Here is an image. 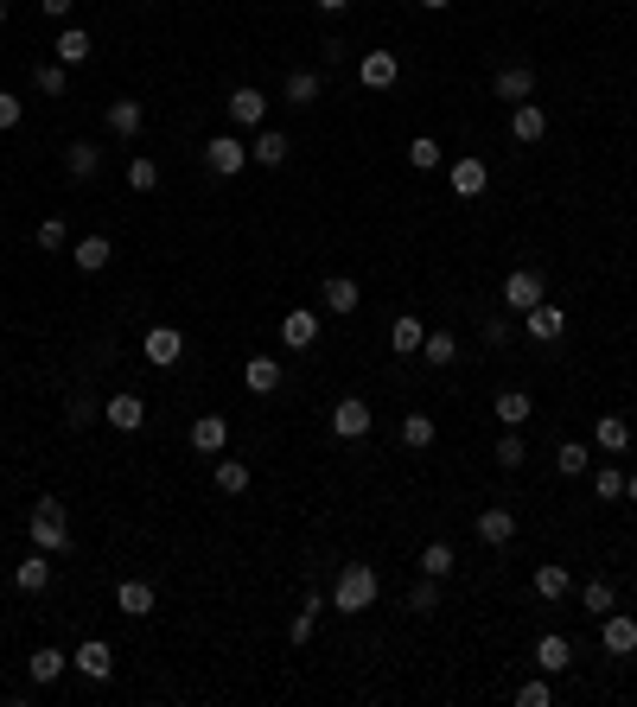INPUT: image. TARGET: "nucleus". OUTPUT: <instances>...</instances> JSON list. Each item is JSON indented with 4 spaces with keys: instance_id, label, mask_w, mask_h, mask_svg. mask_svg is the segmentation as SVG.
I'll return each mask as SVG.
<instances>
[{
    "instance_id": "nucleus-5",
    "label": "nucleus",
    "mask_w": 637,
    "mask_h": 707,
    "mask_svg": "<svg viewBox=\"0 0 637 707\" xmlns=\"http://www.w3.org/2000/svg\"><path fill=\"white\" fill-rule=\"evenodd\" d=\"M446 185H453V198H485L491 166L478 160V153H466V160H453V166H446Z\"/></svg>"
},
{
    "instance_id": "nucleus-2",
    "label": "nucleus",
    "mask_w": 637,
    "mask_h": 707,
    "mask_svg": "<svg viewBox=\"0 0 637 707\" xmlns=\"http://www.w3.org/2000/svg\"><path fill=\"white\" fill-rule=\"evenodd\" d=\"M32 548H45V555H64V548H71V516H64L58 497H39V504H32Z\"/></svg>"
},
{
    "instance_id": "nucleus-4",
    "label": "nucleus",
    "mask_w": 637,
    "mask_h": 707,
    "mask_svg": "<svg viewBox=\"0 0 637 707\" xmlns=\"http://www.w3.org/2000/svg\"><path fill=\"white\" fill-rule=\"evenodd\" d=\"M204 166H211L217 179H236V172L249 166V147L236 141V134H211V147H204Z\"/></svg>"
},
{
    "instance_id": "nucleus-53",
    "label": "nucleus",
    "mask_w": 637,
    "mask_h": 707,
    "mask_svg": "<svg viewBox=\"0 0 637 707\" xmlns=\"http://www.w3.org/2000/svg\"><path fill=\"white\" fill-rule=\"evenodd\" d=\"M344 7H351V0H319V13H344Z\"/></svg>"
},
{
    "instance_id": "nucleus-43",
    "label": "nucleus",
    "mask_w": 637,
    "mask_h": 707,
    "mask_svg": "<svg viewBox=\"0 0 637 707\" xmlns=\"http://www.w3.org/2000/svg\"><path fill=\"white\" fill-rule=\"evenodd\" d=\"M421 574L446 580V574H453V548H446V542H427V548H421Z\"/></svg>"
},
{
    "instance_id": "nucleus-6",
    "label": "nucleus",
    "mask_w": 637,
    "mask_h": 707,
    "mask_svg": "<svg viewBox=\"0 0 637 707\" xmlns=\"http://www.w3.org/2000/svg\"><path fill=\"white\" fill-rule=\"evenodd\" d=\"M71 669H77L83 682H109V676H115V650L102 644V637H83L77 657H71Z\"/></svg>"
},
{
    "instance_id": "nucleus-44",
    "label": "nucleus",
    "mask_w": 637,
    "mask_h": 707,
    "mask_svg": "<svg viewBox=\"0 0 637 707\" xmlns=\"http://www.w3.org/2000/svg\"><path fill=\"white\" fill-rule=\"evenodd\" d=\"M128 185H134V192H153V185H160V166H153L147 153H134V160H128Z\"/></svg>"
},
{
    "instance_id": "nucleus-9",
    "label": "nucleus",
    "mask_w": 637,
    "mask_h": 707,
    "mask_svg": "<svg viewBox=\"0 0 637 707\" xmlns=\"http://www.w3.org/2000/svg\"><path fill=\"white\" fill-rule=\"evenodd\" d=\"M223 109H230V122H236V128H268V96L255 90V83L230 90V102H223Z\"/></svg>"
},
{
    "instance_id": "nucleus-11",
    "label": "nucleus",
    "mask_w": 637,
    "mask_h": 707,
    "mask_svg": "<svg viewBox=\"0 0 637 707\" xmlns=\"http://www.w3.org/2000/svg\"><path fill=\"white\" fill-rule=\"evenodd\" d=\"M102 421L115 427V434H134V427L147 421V402L134 389H122V395H109V402H102Z\"/></svg>"
},
{
    "instance_id": "nucleus-21",
    "label": "nucleus",
    "mask_w": 637,
    "mask_h": 707,
    "mask_svg": "<svg viewBox=\"0 0 637 707\" xmlns=\"http://www.w3.org/2000/svg\"><path fill=\"white\" fill-rule=\"evenodd\" d=\"M71 262H77L83 274H102V268L115 262V243H109V236H83V243L71 249Z\"/></svg>"
},
{
    "instance_id": "nucleus-39",
    "label": "nucleus",
    "mask_w": 637,
    "mask_h": 707,
    "mask_svg": "<svg viewBox=\"0 0 637 707\" xmlns=\"http://www.w3.org/2000/svg\"><path fill=\"white\" fill-rule=\"evenodd\" d=\"M587 465H593L587 446H580V440H561V453H555V472H561V478H580Z\"/></svg>"
},
{
    "instance_id": "nucleus-51",
    "label": "nucleus",
    "mask_w": 637,
    "mask_h": 707,
    "mask_svg": "<svg viewBox=\"0 0 637 707\" xmlns=\"http://www.w3.org/2000/svg\"><path fill=\"white\" fill-rule=\"evenodd\" d=\"M39 249H64V223H58V217L39 223Z\"/></svg>"
},
{
    "instance_id": "nucleus-31",
    "label": "nucleus",
    "mask_w": 637,
    "mask_h": 707,
    "mask_svg": "<svg viewBox=\"0 0 637 707\" xmlns=\"http://www.w3.org/2000/svg\"><path fill=\"white\" fill-rule=\"evenodd\" d=\"M593 440H599V453H625V446H631V421L625 415H599Z\"/></svg>"
},
{
    "instance_id": "nucleus-8",
    "label": "nucleus",
    "mask_w": 637,
    "mask_h": 707,
    "mask_svg": "<svg viewBox=\"0 0 637 707\" xmlns=\"http://www.w3.org/2000/svg\"><path fill=\"white\" fill-rule=\"evenodd\" d=\"M141 351H147V364H153V370H172V364L185 357V332H179V325H153Z\"/></svg>"
},
{
    "instance_id": "nucleus-12",
    "label": "nucleus",
    "mask_w": 637,
    "mask_h": 707,
    "mask_svg": "<svg viewBox=\"0 0 637 707\" xmlns=\"http://www.w3.org/2000/svg\"><path fill=\"white\" fill-rule=\"evenodd\" d=\"M370 421H376V415H370V402H357V395H344V402L332 408V434H338V440H364V434H370Z\"/></svg>"
},
{
    "instance_id": "nucleus-23",
    "label": "nucleus",
    "mask_w": 637,
    "mask_h": 707,
    "mask_svg": "<svg viewBox=\"0 0 637 707\" xmlns=\"http://www.w3.org/2000/svg\"><path fill=\"white\" fill-rule=\"evenodd\" d=\"M51 51H58V64H64V71H77V64L90 58L96 45H90V32H83V26H64V32H58V45H51Z\"/></svg>"
},
{
    "instance_id": "nucleus-19",
    "label": "nucleus",
    "mask_w": 637,
    "mask_h": 707,
    "mask_svg": "<svg viewBox=\"0 0 637 707\" xmlns=\"http://www.w3.org/2000/svg\"><path fill=\"white\" fill-rule=\"evenodd\" d=\"M192 446L217 459L223 446H230V421H223V415H198V421H192Z\"/></svg>"
},
{
    "instance_id": "nucleus-10",
    "label": "nucleus",
    "mask_w": 637,
    "mask_h": 707,
    "mask_svg": "<svg viewBox=\"0 0 637 707\" xmlns=\"http://www.w3.org/2000/svg\"><path fill=\"white\" fill-rule=\"evenodd\" d=\"M542 134H548L542 102H510V141H516V147H536Z\"/></svg>"
},
{
    "instance_id": "nucleus-18",
    "label": "nucleus",
    "mask_w": 637,
    "mask_h": 707,
    "mask_svg": "<svg viewBox=\"0 0 637 707\" xmlns=\"http://www.w3.org/2000/svg\"><path fill=\"white\" fill-rule=\"evenodd\" d=\"M319 300H325V313L351 319V313H357V300H364V293H357V281H351V274H332V281L319 287Z\"/></svg>"
},
{
    "instance_id": "nucleus-36",
    "label": "nucleus",
    "mask_w": 637,
    "mask_h": 707,
    "mask_svg": "<svg viewBox=\"0 0 637 707\" xmlns=\"http://www.w3.org/2000/svg\"><path fill=\"white\" fill-rule=\"evenodd\" d=\"M440 440V427H434V415H408L402 421V446H415V453H427V446Z\"/></svg>"
},
{
    "instance_id": "nucleus-40",
    "label": "nucleus",
    "mask_w": 637,
    "mask_h": 707,
    "mask_svg": "<svg viewBox=\"0 0 637 707\" xmlns=\"http://www.w3.org/2000/svg\"><path fill=\"white\" fill-rule=\"evenodd\" d=\"M440 160H446V153H440L434 134H415V141H408V166H415V172H434Z\"/></svg>"
},
{
    "instance_id": "nucleus-54",
    "label": "nucleus",
    "mask_w": 637,
    "mask_h": 707,
    "mask_svg": "<svg viewBox=\"0 0 637 707\" xmlns=\"http://www.w3.org/2000/svg\"><path fill=\"white\" fill-rule=\"evenodd\" d=\"M625 497H631V504H637V472H625Z\"/></svg>"
},
{
    "instance_id": "nucleus-16",
    "label": "nucleus",
    "mask_w": 637,
    "mask_h": 707,
    "mask_svg": "<svg viewBox=\"0 0 637 707\" xmlns=\"http://www.w3.org/2000/svg\"><path fill=\"white\" fill-rule=\"evenodd\" d=\"M313 338H319V313H313V306H294V313L281 319V344H287V351H306Z\"/></svg>"
},
{
    "instance_id": "nucleus-22",
    "label": "nucleus",
    "mask_w": 637,
    "mask_h": 707,
    "mask_svg": "<svg viewBox=\"0 0 637 707\" xmlns=\"http://www.w3.org/2000/svg\"><path fill=\"white\" fill-rule=\"evenodd\" d=\"M13 586H20V593H45V586H51L45 548H39V555H26V561H13Z\"/></svg>"
},
{
    "instance_id": "nucleus-37",
    "label": "nucleus",
    "mask_w": 637,
    "mask_h": 707,
    "mask_svg": "<svg viewBox=\"0 0 637 707\" xmlns=\"http://www.w3.org/2000/svg\"><path fill=\"white\" fill-rule=\"evenodd\" d=\"M593 497H599V504H618V497H625V465H599V472H593Z\"/></svg>"
},
{
    "instance_id": "nucleus-29",
    "label": "nucleus",
    "mask_w": 637,
    "mask_h": 707,
    "mask_svg": "<svg viewBox=\"0 0 637 707\" xmlns=\"http://www.w3.org/2000/svg\"><path fill=\"white\" fill-rule=\"evenodd\" d=\"M141 122H147V109L141 102H109V134H122V141H134V134H141Z\"/></svg>"
},
{
    "instance_id": "nucleus-38",
    "label": "nucleus",
    "mask_w": 637,
    "mask_h": 707,
    "mask_svg": "<svg viewBox=\"0 0 637 707\" xmlns=\"http://www.w3.org/2000/svg\"><path fill=\"white\" fill-rule=\"evenodd\" d=\"M580 606H587L593 618H606V612L618 606V593H612V580H587V586H580Z\"/></svg>"
},
{
    "instance_id": "nucleus-27",
    "label": "nucleus",
    "mask_w": 637,
    "mask_h": 707,
    "mask_svg": "<svg viewBox=\"0 0 637 707\" xmlns=\"http://www.w3.org/2000/svg\"><path fill=\"white\" fill-rule=\"evenodd\" d=\"M243 383H249L255 395H274V389H281V357H249V364H243Z\"/></svg>"
},
{
    "instance_id": "nucleus-47",
    "label": "nucleus",
    "mask_w": 637,
    "mask_h": 707,
    "mask_svg": "<svg viewBox=\"0 0 637 707\" xmlns=\"http://www.w3.org/2000/svg\"><path fill=\"white\" fill-rule=\"evenodd\" d=\"M529 453H523V434H516V427H510V434L504 440H497V465H504V472H516V465H523Z\"/></svg>"
},
{
    "instance_id": "nucleus-33",
    "label": "nucleus",
    "mask_w": 637,
    "mask_h": 707,
    "mask_svg": "<svg viewBox=\"0 0 637 707\" xmlns=\"http://www.w3.org/2000/svg\"><path fill=\"white\" fill-rule=\"evenodd\" d=\"M453 357H459V338H453V332H427V338H421V364L446 370V364H453Z\"/></svg>"
},
{
    "instance_id": "nucleus-3",
    "label": "nucleus",
    "mask_w": 637,
    "mask_h": 707,
    "mask_svg": "<svg viewBox=\"0 0 637 707\" xmlns=\"http://www.w3.org/2000/svg\"><path fill=\"white\" fill-rule=\"evenodd\" d=\"M542 293H548V281H542L536 268H510V274H504V306H510L516 319H523L529 306H542Z\"/></svg>"
},
{
    "instance_id": "nucleus-15",
    "label": "nucleus",
    "mask_w": 637,
    "mask_h": 707,
    "mask_svg": "<svg viewBox=\"0 0 637 707\" xmlns=\"http://www.w3.org/2000/svg\"><path fill=\"white\" fill-rule=\"evenodd\" d=\"M523 332L536 338V344H555V338L567 332V313H561V306H548V300H542V306H529V313H523Z\"/></svg>"
},
{
    "instance_id": "nucleus-52",
    "label": "nucleus",
    "mask_w": 637,
    "mask_h": 707,
    "mask_svg": "<svg viewBox=\"0 0 637 707\" xmlns=\"http://www.w3.org/2000/svg\"><path fill=\"white\" fill-rule=\"evenodd\" d=\"M71 7H77V0H39L45 20H71Z\"/></svg>"
},
{
    "instance_id": "nucleus-48",
    "label": "nucleus",
    "mask_w": 637,
    "mask_h": 707,
    "mask_svg": "<svg viewBox=\"0 0 637 707\" xmlns=\"http://www.w3.org/2000/svg\"><path fill=\"white\" fill-rule=\"evenodd\" d=\"M96 415H102V408H96V402H83V395H71V402H64V421H71V427H90Z\"/></svg>"
},
{
    "instance_id": "nucleus-28",
    "label": "nucleus",
    "mask_w": 637,
    "mask_h": 707,
    "mask_svg": "<svg viewBox=\"0 0 637 707\" xmlns=\"http://www.w3.org/2000/svg\"><path fill=\"white\" fill-rule=\"evenodd\" d=\"M115 612L147 618V612H153V586H147V580H122V586H115Z\"/></svg>"
},
{
    "instance_id": "nucleus-32",
    "label": "nucleus",
    "mask_w": 637,
    "mask_h": 707,
    "mask_svg": "<svg viewBox=\"0 0 637 707\" xmlns=\"http://www.w3.org/2000/svg\"><path fill=\"white\" fill-rule=\"evenodd\" d=\"M567 586H574V574H567L561 561H542L536 567V599H567Z\"/></svg>"
},
{
    "instance_id": "nucleus-1",
    "label": "nucleus",
    "mask_w": 637,
    "mask_h": 707,
    "mask_svg": "<svg viewBox=\"0 0 637 707\" xmlns=\"http://www.w3.org/2000/svg\"><path fill=\"white\" fill-rule=\"evenodd\" d=\"M376 606V574L370 561H344L338 567V586H332V612H370Z\"/></svg>"
},
{
    "instance_id": "nucleus-41",
    "label": "nucleus",
    "mask_w": 637,
    "mask_h": 707,
    "mask_svg": "<svg viewBox=\"0 0 637 707\" xmlns=\"http://www.w3.org/2000/svg\"><path fill=\"white\" fill-rule=\"evenodd\" d=\"M64 166H71V179H90V172L102 166V153L90 141H71V147H64Z\"/></svg>"
},
{
    "instance_id": "nucleus-25",
    "label": "nucleus",
    "mask_w": 637,
    "mask_h": 707,
    "mask_svg": "<svg viewBox=\"0 0 637 707\" xmlns=\"http://www.w3.org/2000/svg\"><path fill=\"white\" fill-rule=\"evenodd\" d=\"M287 147H294V141H287V134H281V128H262V134H255V147H249V160H255V166H268V172H274V166H281V160H287Z\"/></svg>"
},
{
    "instance_id": "nucleus-55",
    "label": "nucleus",
    "mask_w": 637,
    "mask_h": 707,
    "mask_svg": "<svg viewBox=\"0 0 637 707\" xmlns=\"http://www.w3.org/2000/svg\"><path fill=\"white\" fill-rule=\"evenodd\" d=\"M421 7H427V13H440V7H453V0H421Z\"/></svg>"
},
{
    "instance_id": "nucleus-56",
    "label": "nucleus",
    "mask_w": 637,
    "mask_h": 707,
    "mask_svg": "<svg viewBox=\"0 0 637 707\" xmlns=\"http://www.w3.org/2000/svg\"><path fill=\"white\" fill-rule=\"evenodd\" d=\"M0 26H7V0H0Z\"/></svg>"
},
{
    "instance_id": "nucleus-30",
    "label": "nucleus",
    "mask_w": 637,
    "mask_h": 707,
    "mask_svg": "<svg viewBox=\"0 0 637 707\" xmlns=\"http://www.w3.org/2000/svg\"><path fill=\"white\" fill-rule=\"evenodd\" d=\"M421 338H427V332H421V319H415V313H402V319L389 325V351H395V357H415V351H421Z\"/></svg>"
},
{
    "instance_id": "nucleus-49",
    "label": "nucleus",
    "mask_w": 637,
    "mask_h": 707,
    "mask_svg": "<svg viewBox=\"0 0 637 707\" xmlns=\"http://www.w3.org/2000/svg\"><path fill=\"white\" fill-rule=\"evenodd\" d=\"M20 115H26V102L13 90H0V128H20Z\"/></svg>"
},
{
    "instance_id": "nucleus-7",
    "label": "nucleus",
    "mask_w": 637,
    "mask_h": 707,
    "mask_svg": "<svg viewBox=\"0 0 637 707\" xmlns=\"http://www.w3.org/2000/svg\"><path fill=\"white\" fill-rule=\"evenodd\" d=\"M395 77H402V58H395V51H364V58H357V83H364V90H395Z\"/></svg>"
},
{
    "instance_id": "nucleus-50",
    "label": "nucleus",
    "mask_w": 637,
    "mask_h": 707,
    "mask_svg": "<svg viewBox=\"0 0 637 707\" xmlns=\"http://www.w3.org/2000/svg\"><path fill=\"white\" fill-rule=\"evenodd\" d=\"M39 90L45 96H64V64H39Z\"/></svg>"
},
{
    "instance_id": "nucleus-45",
    "label": "nucleus",
    "mask_w": 637,
    "mask_h": 707,
    "mask_svg": "<svg viewBox=\"0 0 637 707\" xmlns=\"http://www.w3.org/2000/svg\"><path fill=\"white\" fill-rule=\"evenodd\" d=\"M440 606V580L434 574H421L415 580V593H408V612H434Z\"/></svg>"
},
{
    "instance_id": "nucleus-26",
    "label": "nucleus",
    "mask_w": 637,
    "mask_h": 707,
    "mask_svg": "<svg viewBox=\"0 0 637 707\" xmlns=\"http://www.w3.org/2000/svg\"><path fill=\"white\" fill-rule=\"evenodd\" d=\"M64 663H71V657H64L58 644H45V650H32V657H26V676L45 688V682H58V676H64Z\"/></svg>"
},
{
    "instance_id": "nucleus-14",
    "label": "nucleus",
    "mask_w": 637,
    "mask_h": 707,
    "mask_svg": "<svg viewBox=\"0 0 637 707\" xmlns=\"http://www.w3.org/2000/svg\"><path fill=\"white\" fill-rule=\"evenodd\" d=\"M536 669H542V676H561V669H574V644H567L561 631H542V637H536Z\"/></svg>"
},
{
    "instance_id": "nucleus-46",
    "label": "nucleus",
    "mask_w": 637,
    "mask_h": 707,
    "mask_svg": "<svg viewBox=\"0 0 637 707\" xmlns=\"http://www.w3.org/2000/svg\"><path fill=\"white\" fill-rule=\"evenodd\" d=\"M548 701H555V688H548L542 676H529L523 688H516V707H548Z\"/></svg>"
},
{
    "instance_id": "nucleus-13",
    "label": "nucleus",
    "mask_w": 637,
    "mask_h": 707,
    "mask_svg": "<svg viewBox=\"0 0 637 707\" xmlns=\"http://www.w3.org/2000/svg\"><path fill=\"white\" fill-rule=\"evenodd\" d=\"M599 644H606L612 650V657H631V650H637V618H625V612H606V618H599Z\"/></svg>"
},
{
    "instance_id": "nucleus-35",
    "label": "nucleus",
    "mask_w": 637,
    "mask_h": 707,
    "mask_svg": "<svg viewBox=\"0 0 637 707\" xmlns=\"http://www.w3.org/2000/svg\"><path fill=\"white\" fill-rule=\"evenodd\" d=\"M217 491H223V497H243V491H249V465L217 453Z\"/></svg>"
},
{
    "instance_id": "nucleus-34",
    "label": "nucleus",
    "mask_w": 637,
    "mask_h": 707,
    "mask_svg": "<svg viewBox=\"0 0 637 707\" xmlns=\"http://www.w3.org/2000/svg\"><path fill=\"white\" fill-rule=\"evenodd\" d=\"M319 90H325V77H319V71H294V77H287V102H294V109H313Z\"/></svg>"
},
{
    "instance_id": "nucleus-24",
    "label": "nucleus",
    "mask_w": 637,
    "mask_h": 707,
    "mask_svg": "<svg viewBox=\"0 0 637 707\" xmlns=\"http://www.w3.org/2000/svg\"><path fill=\"white\" fill-rule=\"evenodd\" d=\"M491 415L504 421V427H523L529 415H536V402H529V389H504V395L491 402Z\"/></svg>"
},
{
    "instance_id": "nucleus-20",
    "label": "nucleus",
    "mask_w": 637,
    "mask_h": 707,
    "mask_svg": "<svg viewBox=\"0 0 637 707\" xmlns=\"http://www.w3.org/2000/svg\"><path fill=\"white\" fill-rule=\"evenodd\" d=\"M497 96H504V102H529V96H536V71H529V64H504V71H497Z\"/></svg>"
},
{
    "instance_id": "nucleus-42",
    "label": "nucleus",
    "mask_w": 637,
    "mask_h": 707,
    "mask_svg": "<svg viewBox=\"0 0 637 707\" xmlns=\"http://www.w3.org/2000/svg\"><path fill=\"white\" fill-rule=\"evenodd\" d=\"M319 612H325V599L313 593V599H306V606L294 612V625H287V637H294V644H306V637H313V631H319Z\"/></svg>"
},
{
    "instance_id": "nucleus-17",
    "label": "nucleus",
    "mask_w": 637,
    "mask_h": 707,
    "mask_svg": "<svg viewBox=\"0 0 637 707\" xmlns=\"http://www.w3.org/2000/svg\"><path fill=\"white\" fill-rule=\"evenodd\" d=\"M510 536H516V510H510V504H491V510H478V542L504 548Z\"/></svg>"
}]
</instances>
